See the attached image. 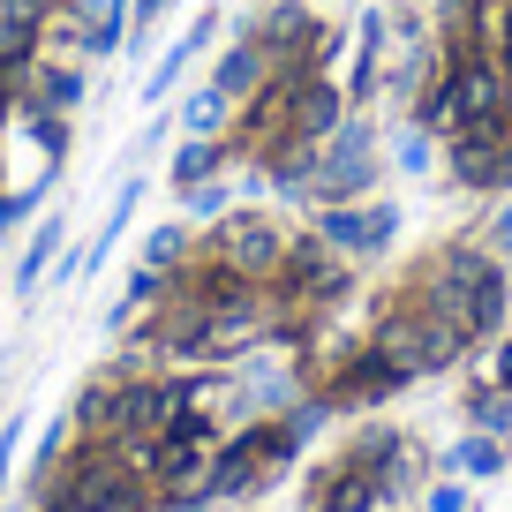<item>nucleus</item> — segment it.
Returning <instances> with one entry per match:
<instances>
[{"instance_id": "f257e3e1", "label": "nucleus", "mask_w": 512, "mask_h": 512, "mask_svg": "<svg viewBox=\"0 0 512 512\" xmlns=\"http://www.w3.org/2000/svg\"><path fill=\"white\" fill-rule=\"evenodd\" d=\"M400 294H415L422 309L452 317L467 339H497L505 332V309H512V264L490 256L482 234H452L400 272Z\"/></svg>"}, {"instance_id": "f03ea898", "label": "nucleus", "mask_w": 512, "mask_h": 512, "mask_svg": "<svg viewBox=\"0 0 512 512\" xmlns=\"http://www.w3.org/2000/svg\"><path fill=\"white\" fill-rule=\"evenodd\" d=\"M369 347H377L384 362L415 384V377H437V369H460L475 339H467L452 317H437V309H422L415 294L392 287L377 309H369Z\"/></svg>"}, {"instance_id": "7ed1b4c3", "label": "nucleus", "mask_w": 512, "mask_h": 512, "mask_svg": "<svg viewBox=\"0 0 512 512\" xmlns=\"http://www.w3.org/2000/svg\"><path fill=\"white\" fill-rule=\"evenodd\" d=\"M287 241H294V226L279 219L272 204H234L226 219H211V226H196V256H211V264H226L234 279H264L279 272V256H287Z\"/></svg>"}, {"instance_id": "20e7f679", "label": "nucleus", "mask_w": 512, "mask_h": 512, "mask_svg": "<svg viewBox=\"0 0 512 512\" xmlns=\"http://www.w3.org/2000/svg\"><path fill=\"white\" fill-rule=\"evenodd\" d=\"M347 452L369 467V475H377L384 505H407V497L430 490V475H437V452L422 445L415 430H392V422H369V430H354Z\"/></svg>"}, {"instance_id": "39448f33", "label": "nucleus", "mask_w": 512, "mask_h": 512, "mask_svg": "<svg viewBox=\"0 0 512 512\" xmlns=\"http://www.w3.org/2000/svg\"><path fill=\"white\" fill-rule=\"evenodd\" d=\"M400 226H407V211L392 204V196H362V204H317V211H309V234H317L332 256H347V264L384 256L392 241H400Z\"/></svg>"}, {"instance_id": "423d86ee", "label": "nucleus", "mask_w": 512, "mask_h": 512, "mask_svg": "<svg viewBox=\"0 0 512 512\" xmlns=\"http://www.w3.org/2000/svg\"><path fill=\"white\" fill-rule=\"evenodd\" d=\"M309 392H317L332 415H369V407H384L392 392H407V377H400V369H392V362H384V354L362 339V347H339V362L324 369Z\"/></svg>"}, {"instance_id": "0eeeda50", "label": "nucleus", "mask_w": 512, "mask_h": 512, "mask_svg": "<svg viewBox=\"0 0 512 512\" xmlns=\"http://www.w3.org/2000/svg\"><path fill=\"white\" fill-rule=\"evenodd\" d=\"M46 38L68 61H113V53H128V0H68L46 23Z\"/></svg>"}, {"instance_id": "6e6552de", "label": "nucleus", "mask_w": 512, "mask_h": 512, "mask_svg": "<svg viewBox=\"0 0 512 512\" xmlns=\"http://www.w3.org/2000/svg\"><path fill=\"white\" fill-rule=\"evenodd\" d=\"M302 512H384V490L354 452H332L324 467H309L302 482Z\"/></svg>"}, {"instance_id": "1a4fd4ad", "label": "nucleus", "mask_w": 512, "mask_h": 512, "mask_svg": "<svg viewBox=\"0 0 512 512\" xmlns=\"http://www.w3.org/2000/svg\"><path fill=\"white\" fill-rule=\"evenodd\" d=\"M219 46V8H196V23H181V38L151 61V76H144V91H136V106H174V91L189 83V68L204 61V53Z\"/></svg>"}, {"instance_id": "9d476101", "label": "nucleus", "mask_w": 512, "mask_h": 512, "mask_svg": "<svg viewBox=\"0 0 512 512\" xmlns=\"http://www.w3.org/2000/svg\"><path fill=\"white\" fill-rule=\"evenodd\" d=\"M83 98H91L83 61H68V53H38V68H31V83H23V106L16 113H76Z\"/></svg>"}, {"instance_id": "9b49d317", "label": "nucleus", "mask_w": 512, "mask_h": 512, "mask_svg": "<svg viewBox=\"0 0 512 512\" xmlns=\"http://www.w3.org/2000/svg\"><path fill=\"white\" fill-rule=\"evenodd\" d=\"M68 211H38L31 226H23V256H16V279H8V287L16 294H38L53 279V264H61V249H68Z\"/></svg>"}, {"instance_id": "f8f14e48", "label": "nucleus", "mask_w": 512, "mask_h": 512, "mask_svg": "<svg viewBox=\"0 0 512 512\" xmlns=\"http://www.w3.org/2000/svg\"><path fill=\"white\" fill-rule=\"evenodd\" d=\"M264 76H272V61H264V46H256L249 31H241L234 46H211V76L204 83L219 98H234V106H241V98H256V83H264Z\"/></svg>"}, {"instance_id": "ddd939ff", "label": "nucleus", "mask_w": 512, "mask_h": 512, "mask_svg": "<svg viewBox=\"0 0 512 512\" xmlns=\"http://www.w3.org/2000/svg\"><path fill=\"white\" fill-rule=\"evenodd\" d=\"M505 437H490V430H467L460 445H445L437 452V475H460V482H490V475H505Z\"/></svg>"}, {"instance_id": "4468645a", "label": "nucleus", "mask_w": 512, "mask_h": 512, "mask_svg": "<svg viewBox=\"0 0 512 512\" xmlns=\"http://www.w3.org/2000/svg\"><path fill=\"white\" fill-rule=\"evenodd\" d=\"M234 166V151H226V136H181L174 159H166V189H196V181L226 174Z\"/></svg>"}, {"instance_id": "2eb2a0df", "label": "nucleus", "mask_w": 512, "mask_h": 512, "mask_svg": "<svg viewBox=\"0 0 512 512\" xmlns=\"http://www.w3.org/2000/svg\"><path fill=\"white\" fill-rule=\"evenodd\" d=\"M136 196H144V174H128L121 189H113V204H106V226H98V234H91V241H83V249H76V256H83V279H91L98 264H106L113 249H121L128 219H136Z\"/></svg>"}, {"instance_id": "dca6fc26", "label": "nucleus", "mask_w": 512, "mask_h": 512, "mask_svg": "<svg viewBox=\"0 0 512 512\" xmlns=\"http://www.w3.org/2000/svg\"><path fill=\"white\" fill-rule=\"evenodd\" d=\"M174 128L181 136H226L234 128V98H219L211 83H189V91H174Z\"/></svg>"}, {"instance_id": "f3484780", "label": "nucleus", "mask_w": 512, "mask_h": 512, "mask_svg": "<svg viewBox=\"0 0 512 512\" xmlns=\"http://www.w3.org/2000/svg\"><path fill=\"white\" fill-rule=\"evenodd\" d=\"M189 256H196V226L189 219H166V226H151V234H144L136 264H151V272H181Z\"/></svg>"}, {"instance_id": "a211bd4d", "label": "nucleus", "mask_w": 512, "mask_h": 512, "mask_svg": "<svg viewBox=\"0 0 512 512\" xmlns=\"http://www.w3.org/2000/svg\"><path fill=\"white\" fill-rule=\"evenodd\" d=\"M174 196H181V219H189V226H211V219H226V211L241 204V181L211 174V181H196V189H174Z\"/></svg>"}, {"instance_id": "6ab92c4d", "label": "nucleus", "mask_w": 512, "mask_h": 512, "mask_svg": "<svg viewBox=\"0 0 512 512\" xmlns=\"http://www.w3.org/2000/svg\"><path fill=\"white\" fill-rule=\"evenodd\" d=\"M392 174H437V136L422 121H400V136H392Z\"/></svg>"}, {"instance_id": "aec40b11", "label": "nucleus", "mask_w": 512, "mask_h": 512, "mask_svg": "<svg viewBox=\"0 0 512 512\" xmlns=\"http://www.w3.org/2000/svg\"><path fill=\"white\" fill-rule=\"evenodd\" d=\"M467 430L512 437V392H497V384H475V392H467Z\"/></svg>"}, {"instance_id": "412c9836", "label": "nucleus", "mask_w": 512, "mask_h": 512, "mask_svg": "<svg viewBox=\"0 0 512 512\" xmlns=\"http://www.w3.org/2000/svg\"><path fill=\"white\" fill-rule=\"evenodd\" d=\"M174 8H181V0H128V53H144V46H151V31H159Z\"/></svg>"}, {"instance_id": "4be33fe9", "label": "nucleus", "mask_w": 512, "mask_h": 512, "mask_svg": "<svg viewBox=\"0 0 512 512\" xmlns=\"http://www.w3.org/2000/svg\"><path fill=\"white\" fill-rule=\"evenodd\" d=\"M422 512H475V497H467L460 475H437L430 490H422Z\"/></svg>"}, {"instance_id": "5701e85b", "label": "nucleus", "mask_w": 512, "mask_h": 512, "mask_svg": "<svg viewBox=\"0 0 512 512\" xmlns=\"http://www.w3.org/2000/svg\"><path fill=\"white\" fill-rule=\"evenodd\" d=\"M482 384H497V392H512V332H497V347L482 354Z\"/></svg>"}, {"instance_id": "b1692460", "label": "nucleus", "mask_w": 512, "mask_h": 512, "mask_svg": "<svg viewBox=\"0 0 512 512\" xmlns=\"http://www.w3.org/2000/svg\"><path fill=\"white\" fill-rule=\"evenodd\" d=\"M482 241H490V256H505V264H512V196H497V211H490V226H482Z\"/></svg>"}, {"instance_id": "393cba45", "label": "nucleus", "mask_w": 512, "mask_h": 512, "mask_svg": "<svg viewBox=\"0 0 512 512\" xmlns=\"http://www.w3.org/2000/svg\"><path fill=\"white\" fill-rule=\"evenodd\" d=\"M16 452H23V415L0 422V497H8V475H16Z\"/></svg>"}, {"instance_id": "a878e982", "label": "nucleus", "mask_w": 512, "mask_h": 512, "mask_svg": "<svg viewBox=\"0 0 512 512\" xmlns=\"http://www.w3.org/2000/svg\"><path fill=\"white\" fill-rule=\"evenodd\" d=\"M0 189H8V121H0Z\"/></svg>"}, {"instance_id": "bb28decb", "label": "nucleus", "mask_w": 512, "mask_h": 512, "mask_svg": "<svg viewBox=\"0 0 512 512\" xmlns=\"http://www.w3.org/2000/svg\"><path fill=\"white\" fill-rule=\"evenodd\" d=\"M354 8H369V0H354Z\"/></svg>"}]
</instances>
